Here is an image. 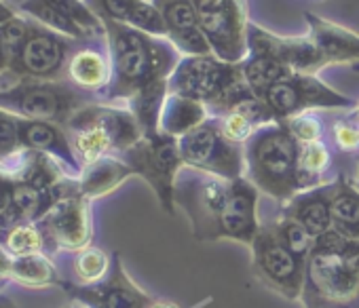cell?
<instances>
[{
    "instance_id": "12",
    "label": "cell",
    "mask_w": 359,
    "mask_h": 308,
    "mask_svg": "<svg viewBox=\"0 0 359 308\" xmlns=\"http://www.w3.org/2000/svg\"><path fill=\"white\" fill-rule=\"evenodd\" d=\"M173 93L187 95L197 102H208L222 106L229 110V106L239 99L243 93L252 91L248 85L241 83V78L235 76V72L222 64H216L212 59H191L177 68L173 80H171Z\"/></svg>"
},
{
    "instance_id": "40",
    "label": "cell",
    "mask_w": 359,
    "mask_h": 308,
    "mask_svg": "<svg viewBox=\"0 0 359 308\" xmlns=\"http://www.w3.org/2000/svg\"><path fill=\"white\" fill-rule=\"evenodd\" d=\"M15 15H18V13H15V9H13V7H9V5H5L3 0H0V28H3L7 22H11Z\"/></svg>"
},
{
    "instance_id": "22",
    "label": "cell",
    "mask_w": 359,
    "mask_h": 308,
    "mask_svg": "<svg viewBox=\"0 0 359 308\" xmlns=\"http://www.w3.org/2000/svg\"><path fill=\"white\" fill-rule=\"evenodd\" d=\"M66 74L70 83L81 91H97L108 85L110 68L106 57L95 49L76 51L66 66Z\"/></svg>"
},
{
    "instance_id": "17",
    "label": "cell",
    "mask_w": 359,
    "mask_h": 308,
    "mask_svg": "<svg viewBox=\"0 0 359 308\" xmlns=\"http://www.w3.org/2000/svg\"><path fill=\"white\" fill-rule=\"evenodd\" d=\"M199 20L203 26V32L212 38V43L220 49H224V55L233 59L231 49L237 45L239 34V20L233 0H201L199 5Z\"/></svg>"
},
{
    "instance_id": "25",
    "label": "cell",
    "mask_w": 359,
    "mask_h": 308,
    "mask_svg": "<svg viewBox=\"0 0 359 308\" xmlns=\"http://www.w3.org/2000/svg\"><path fill=\"white\" fill-rule=\"evenodd\" d=\"M330 167V150L323 141L300 144L298 152V188L306 190L321 184V176Z\"/></svg>"
},
{
    "instance_id": "42",
    "label": "cell",
    "mask_w": 359,
    "mask_h": 308,
    "mask_svg": "<svg viewBox=\"0 0 359 308\" xmlns=\"http://www.w3.org/2000/svg\"><path fill=\"white\" fill-rule=\"evenodd\" d=\"M150 308H180V306L169 302V300H154V304Z\"/></svg>"
},
{
    "instance_id": "19",
    "label": "cell",
    "mask_w": 359,
    "mask_h": 308,
    "mask_svg": "<svg viewBox=\"0 0 359 308\" xmlns=\"http://www.w3.org/2000/svg\"><path fill=\"white\" fill-rule=\"evenodd\" d=\"M129 176H133V169L121 157L110 154V157H102L95 163L83 167L79 176V190L91 201L112 192Z\"/></svg>"
},
{
    "instance_id": "43",
    "label": "cell",
    "mask_w": 359,
    "mask_h": 308,
    "mask_svg": "<svg viewBox=\"0 0 359 308\" xmlns=\"http://www.w3.org/2000/svg\"><path fill=\"white\" fill-rule=\"evenodd\" d=\"M64 308H89V306H85L83 302H79V300H74V298H70V302L64 306Z\"/></svg>"
},
{
    "instance_id": "23",
    "label": "cell",
    "mask_w": 359,
    "mask_h": 308,
    "mask_svg": "<svg viewBox=\"0 0 359 308\" xmlns=\"http://www.w3.org/2000/svg\"><path fill=\"white\" fill-rule=\"evenodd\" d=\"M330 214H332V230L338 234L359 241V190L346 182H338L332 186L330 197Z\"/></svg>"
},
{
    "instance_id": "4",
    "label": "cell",
    "mask_w": 359,
    "mask_h": 308,
    "mask_svg": "<svg viewBox=\"0 0 359 308\" xmlns=\"http://www.w3.org/2000/svg\"><path fill=\"white\" fill-rule=\"evenodd\" d=\"M83 106H87V99L81 89L64 80L24 78L0 89V108L20 118L49 120L64 127Z\"/></svg>"
},
{
    "instance_id": "1",
    "label": "cell",
    "mask_w": 359,
    "mask_h": 308,
    "mask_svg": "<svg viewBox=\"0 0 359 308\" xmlns=\"http://www.w3.org/2000/svg\"><path fill=\"white\" fill-rule=\"evenodd\" d=\"M300 302L304 308H359V241L336 230L315 239Z\"/></svg>"
},
{
    "instance_id": "11",
    "label": "cell",
    "mask_w": 359,
    "mask_h": 308,
    "mask_svg": "<svg viewBox=\"0 0 359 308\" xmlns=\"http://www.w3.org/2000/svg\"><path fill=\"white\" fill-rule=\"evenodd\" d=\"M51 243V255L60 251L76 253L91 245L93 224L89 211V199L79 190V180H72L66 192L53 203L47 216L41 220Z\"/></svg>"
},
{
    "instance_id": "34",
    "label": "cell",
    "mask_w": 359,
    "mask_h": 308,
    "mask_svg": "<svg viewBox=\"0 0 359 308\" xmlns=\"http://www.w3.org/2000/svg\"><path fill=\"white\" fill-rule=\"evenodd\" d=\"M127 24H131L133 28H140V30H146V32H165V24H163V18L148 5H144L142 0H137Z\"/></svg>"
},
{
    "instance_id": "27",
    "label": "cell",
    "mask_w": 359,
    "mask_h": 308,
    "mask_svg": "<svg viewBox=\"0 0 359 308\" xmlns=\"http://www.w3.org/2000/svg\"><path fill=\"white\" fill-rule=\"evenodd\" d=\"M24 146L20 139L18 116L0 108V167L15 172L24 159Z\"/></svg>"
},
{
    "instance_id": "9",
    "label": "cell",
    "mask_w": 359,
    "mask_h": 308,
    "mask_svg": "<svg viewBox=\"0 0 359 308\" xmlns=\"http://www.w3.org/2000/svg\"><path fill=\"white\" fill-rule=\"evenodd\" d=\"M182 163L191 169L208 172L226 180H239L243 174V152L239 144L224 137L218 120H205L177 141Z\"/></svg>"
},
{
    "instance_id": "2",
    "label": "cell",
    "mask_w": 359,
    "mask_h": 308,
    "mask_svg": "<svg viewBox=\"0 0 359 308\" xmlns=\"http://www.w3.org/2000/svg\"><path fill=\"white\" fill-rule=\"evenodd\" d=\"M64 129L81 169L102 157H110V154L116 157V154L127 152L144 137L142 125L133 110L104 104L83 106L64 125Z\"/></svg>"
},
{
    "instance_id": "28",
    "label": "cell",
    "mask_w": 359,
    "mask_h": 308,
    "mask_svg": "<svg viewBox=\"0 0 359 308\" xmlns=\"http://www.w3.org/2000/svg\"><path fill=\"white\" fill-rule=\"evenodd\" d=\"M283 78H287L285 76V64L279 59V57H275L273 53L271 55H262V57H256L252 64H248V68H245V83H248V87L256 93V95H264V91L271 87V85H275V83H279V80H283Z\"/></svg>"
},
{
    "instance_id": "30",
    "label": "cell",
    "mask_w": 359,
    "mask_h": 308,
    "mask_svg": "<svg viewBox=\"0 0 359 308\" xmlns=\"http://www.w3.org/2000/svg\"><path fill=\"white\" fill-rule=\"evenodd\" d=\"M321 51L332 59H344L348 55L359 53V41L351 38L348 34L336 30V28H321L317 30Z\"/></svg>"
},
{
    "instance_id": "15",
    "label": "cell",
    "mask_w": 359,
    "mask_h": 308,
    "mask_svg": "<svg viewBox=\"0 0 359 308\" xmlns=\"http://www.w3.org/2000/svg\"><path fill=\"white\" fill-rule=\"evenodd\" d=\"M20 139L24 150L30 152H41L47 157L55 159L70 178L79 180L81 176V165L74 157V150L70 146L68 133L62 125L49 122V120H30V118H20Z\"/></svg>"
},
{
    "instance_id": "14",
    "label": "cell",
    "mask_w": 359,
    "mask_h": 308,
    "mask_svg": "<svg viewBox=\"0 0 359 308\" xmlns=\"http://www.w3.org/2000/svg\"><path fill=\"white\" fill-rule=\"evenodd\" d=\"M18 11L64 38H87L102 32L100 20L81 0H24Z\"/></svg>"
},
{
    "instance_id": "33",
    "label": "cell",
    "mask_w": 359,
    "mask_h": 308,
    "mask_svg": "<svg viewBox=\"0 0 359 308\" xmlns=\"http://www.w3.org/2000/svg\"><path fill=\"white\" fill-rule=\"evenodd\" d=\"M292 135L300 141V144H309V141H319L321 139V122L311 116V114H296L287 120L285 125Z\"/></svg>"
},
{
    "instance_id": "38",
    "label": "cell",
    "mask_w": 359,
    "mask_h": 308,
    "mask_svg": "<svg viewBox=\"0 0 359 308\" xmlns=\"http://www.w3.org/2000/svg\"><path fill=\"white\" fill-rule=\"evenodd\" d=\"M11 262H13V255L5 247H0V291L5 289L7 283H11V279H9Z\"/></svg>"
},
{
    "instance_id": "44",
    "label": "cell",
    "mask_w": 359,
    "mask_h": 308,
    "mask_svg": "<svg viewBox=\"0 0 359 308\" xmlns=\"http://www.w3.org/2000/svg\"><path fill=\"white\" fill-rule=\"evenodd\" d=\"M357 190H359V180H357Z\"/></svg>"
},
{
    "instance_id": "13",
    "label": "cell",
    "mask_w": 359,
    "mask_h": 308,
    "mask_svg": "<svg viewBox=\"0 0 359 308\" xmlns=\"http://www.w3.org/2000/svg\"><path fill=\"white\" fill-rule=\"evenodd\" d=\"M66 291L89 308H150L156 300L131 281L118 253L112 255V268L106 279L93 285L70 283Z\"/></svg>"
},
{
    "instance_id": "24",
    "label": "cell",
    "mask_w": 359,
    "mask_h": 308,
    "mask_svg": "<svg viewBox=\"0 0 359 308\" xmlns=\"http://www.w3.org/2000/svg\"><path fill=\"white\" fill-rule=\"evenodd\" d=\"M0 247H5L13 258H22L30 253L51 255V243L41 222H20L0 230Z\"/></svg>"
},
{
    "instance_id": "3",
    "label": "cell",
    "mask_w": 359,
    "mask_h": 308,
    "mask_svg": "<svg viewBox=\"0 0 359 308\" xmlns=\"http://www.w3.org/2000/svg\"><path fill=\"white\" fill-rule=\"evenodd\" d=\"M300 141L285 125H264L248 139L245 163L256 188L277 201L294 199L298 188Z\"/></svg>"
},
{
    "instance_id": "39",
    "label": "cell",
    "mask_w": 359,
    "mask_h": 308,
    "mask_svg": "<svg viewBox=\"0 0 359 308\" xmlns=\"http://www.w3.org/2000/svg\"><path fill=\"white\" fill-rule=\"evenodd\" d=\"M9 66H11V51L3 41V36H0V74H9Z\"/></svg>"
},
{
    "instance_id": "36",
    "label": "cell",
    "mask_w": 359,
    "mask_h": 308,
    "mask_svg": "<svg viewBox=\"0 0 359 308\" xmlns=\"http://www.w3.org/2000/svg\"><path fill=\"white\" fill-rule=\"evenodd\" d=\"M334 141L340 150H357L359 148V127L336 122L334 125Z\"/></svg>"
},
{
    "instance_id": "37",
    "label": "cell",
    "mask_w": 359,
    "mask_h": 308,
    "mask_svg": "<svg viewBox=\"0 0 359 308\" xmlns=\"http://www.w3.org/2000/svg\"><path fill=\"white\" fill-rule=\"evenodd\" d=\"M137 0H102V7L108 18L116 22H127Z\"/></svg>"
},
{
    "instance_id": "35",
    "label": "cell",
    "mask_w": 359,
    "mask_h": 308,
    "mask_svg": "<svg viewBox=\"0 0 359 308\" xmlns=\"http://www.w3.org/2000/svg\"><path fill=\"white\" fill-rule=\"evenodd\" d=\"M13 184L15 172L0 167V230H5L11 224V199H13Z\"/></svg>"
},
{
    "instance_id": "31",
    "label": "cell",
    "mask_w": 359,
    "mask_h": 308,
    "mask_svg": "<svg viewBox=\"0 0 359 308\" xmlns=\"http://www.w3.org/2000/svg\"><path fill=\"white\" fill-rule=\"evenodd\" d=\"M165 15H167L169 28H173L177 38L199 30L197 28V13H195L193 5L187 3V0H175V3L167 5Z\"/></svg>"
},
{
    "instance_id": "6",
    "label": "cell",
    "mask_w": 359,
    "mask_h": 308,
    "mask_svg": "<svg viewBox=\"0 0 359 308\" xmlns=\"http://www.w3.org/2000/svg\"><path fill=\"white\" fill-rule=\"evenodd\" d=\"M250 247L256 281L285 300H302L306 262L281 243L273 224H260Z\"/></svg>"
},
{
    "instance_id": "21",
    "label": "cell",
    "mask_w": 359,
    "mask_h": 308,
    "mask_svg": "<svg viewBox=\"0 0 359 308\" xmlns=\"http://www.w3.org/2000/svg\"><path fill=\"white\" fill-rule=\"evenodd\" d=\"M11 283H20L24 287H60L68 289L70 281H66L60 270L55 268L49 253H30L22 258H13L11 270H9Z\"/></svg>"
},
{
    "instance_id": "8",
    "label": "cell",
    "mask_w": 359,
    "mask_h": 308,
    "mask_svg": "<svg viewBox=\"0 0 359 308\" xmlns=\"http://www.w3.org/2000/svg\"><path fill=\"white\" fill-rule=\"evenodd\" d=\"M110 34L116 66V87L112 97H135L150 83L161 80L165 59L158 57V49H152V45L142 34L129 28L112 26Z\"/></svg>"
},
{
    "instance_id": "41",
    "label": "cell",
    "mask_w": 359,
    "mask_h": 308,
    "mask_svg": "<svg viewBox=\"0 0 359 308\" xmlns=\"http://www.w3.org/2000/svg\"><path fill=\"white\" fill-rule=\"evenodd\" d=\"M0 308H18V304L5 291H0Z\"/></svg>"
},
{
    "instance_id": "20",
    "label": "cell",
    "mask_w": 359,
    "mask_h": 308,
    "mask_svg": "<svg viewBox=\"0 0 359 308\" xmlns=\"http://www.w3.org/2000/svg\"><path fill=\"white\" fill-rule=\"evenodd\" d=\"M205 122V106L187 95L173 93L163 102L158 114V131L171 137H182Z\"/></svg>"
},
{
    "instance_id": "5",
    "label": "cell",
    "mask_w": 359,
    "mask_h": 308,
    "mask_svg": "<svg viewBox=\"0 0 359 308\" xmlns=\"http://www.w3.org/2000/svg\"><path fill=\"white\" fill-rule=\"evenodd\" d=\"M235 180L193 169L175 180V201L184 207L193 237L203 243L218 241L220 220L233 197Z\"/></svg>"
},
{
    "instance_id": "32",
    "label": "cell",
    "mask_w": 359,
    "mask_h": 308,
    "mask_svg": "<svg viewBox=\"0 0 359 308\" xmlns=\"http://www.w3.org/2000/svg\"><path fill=\"white\" fill-rule=\"evenodd\" d=\"M218 127H220V131L224 133V137L226 139H231V141H235V144H243V141H248L254 133H256V125L254 122H250L243 114H239V112H226L224 116H220L218 118Z\"/></svg>"
},
{
    "instance_id": "16",
    "label": "cell",
    "mask_w": 359,
    "mask_h": 308,
    "mask_svg": "<svg viewBox=\"0 0 359 308\" xmlns=\"http://www.w3.org/2000/svg\"><path fill=\"white\" fill-rule=\"evenodd\" d=\"M258 192L252 182H245L243 178L235 180L233 186V197L229 201V207L220 220V230H218V241L220 239H231L243 245H252L260 230L258 214Z\"/></svg>"
},
{
    "instance_id": "18",
    "label": "cell",
    "mask_w": 359,
    "mask_h": 308,
    "mask_svg": "<svg viewBox=\"0 0 359 308\" xmlns=\"http://www.w3.org/2000/svg\"><path fill=\"white\" fill-rule=\"evenodd\" d=\"M330 197H332V186L313 188L309 192L296 195L294 199H290L285 214L296 218L309 230V234L317 239L327 230H332Z\"/></svg>"
},
{
    "instance_id": "7",
    "label": "cell",
    "mask_w": 359,
    "mask_h": 308,
    "mask_svg": "<svg viewBox=\"0 0 359 308\" xmlns=\"http://www.w3.org/2000/svg\"><path fill=\"white\" fill-rule=\"evenodd\" d=\"M121 159L140 174L156 192L163 209L173 214L175 203V176L177 167L182 163V154L175 137L167 133H156L150 137H142L133 148L121 154Z\"/></svg>"
},
{
    "instance_id": "29",
    "label": "cell",
    "mask_w": 359,
    "mask_h": 308,
    "mask_svg": "<svg viewBox=\"0 0 359 308\" xmlns=\"http://www.w3.org/2000/svg\"><path fill=\"white\" fill-rule=\"evenodd\" d=\"M273 228H275L277 237L281 239V243L306 262V258L313 249V243H315V239L309 234V230L285 211L277 222H273Z\"/></svg>"
},
{
    "instance_id": "26",
    "label": "cell",
    "mask_w": 359,
    "mask_h": 308,
    "mask_svg": "<svg viewBox=\"0 0 359 308\" xmlns=\"http://www.w3.org/2000/svg\"><path fill=\"white\" fill-rule=\"evenodd\" d=\"M112 268V258L95 245H89L81 251L74 253L72 260V274H74V285H93L106 279V274Z\"/></svg>"
},
{
    "instance_id": "10",
    "label": "cell",
    "mask_w": 359,
    "mask_h": 308,
    "mask_svg": "<svg viewBox=\"0 0 359 308\" xmlns=\"http://www.w3.org/2000/svg\"><path fill=\"white\" fill-rule=\"evenodd\" d=\"M68 66V43L32 20L26 38L11 51L9 74L15 80H60ZM13 80V83H15Z\"/></svg>"
}]
</instances>
